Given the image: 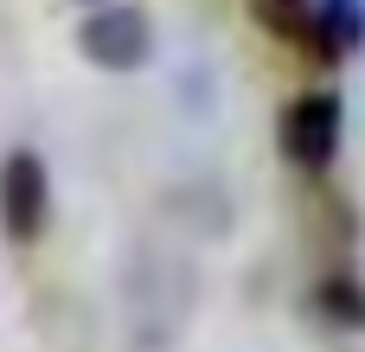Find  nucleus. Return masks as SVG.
<instances>
[{"label": "nucleus", "instance_id": "nucleus-1", "mask_svg": "<svg viewBox=\"0 0 365 352\" xmlns=\"http://www.w3.org/2000/svg\"><path fill=\"white\" fill-rule=\"evenodd\" d=\"M77 51H83L96 71H141V64L154 58V19H148L135 0H109V6H96V13H83Z\"/></svg>", "mask_w": 365, "mask_h": 352}, {"label": "nucleus", "instance_id": "nucleus-5", "mask_svg": "<svg viewBox=\"0 0 365 352\" xmlns=\"http://www.w3.org/2000/svg\"><path fill=\"white\" fill-rule=\"evenodd\" d=\"M314 308H321V321H334V327H365V289L346 282V276H327V282L314 289Z\"/></svg>", "mask_w": 365, "mask_h": 352}, {"label": "nucleus", "instance_id": "nucleus-4", "mask_svg": "<svg viewBox=\"0 0 365 352\" xmlns=\"http://www.w3.org/2000/svg\"><path fill=\"white\" fill-rule=\"evenodd\" d=\"M308 38H314V51H327V58L359 51L365 45V6L359 0H314V6H308Z\"/></svg>", "mask_w": 365, "mask_h": 352}, {"label": "nucleus", "instance_id": "nucleus-2", "mask_svg": "<svg viewBox=\"0 0 365 352\" xmlns=\"http://www.w3.org/2000/svg\"><path fill=\"white\" fill-rule=\"evenodd\" d=\"M51 218V180H45V160L38 154H6L0 160V224L13 244H32Z\"/></svg>", "mask_w": 365, "mask_h": 352}, {"label": "nucleus", "instance_id": "nucleus-3", "mask_svg": "<svg viewBox=\"0 0 365 352\" xmlns=\"http://www.w3.org/2000/svg\"><path fill=\"white\" fill-rule=\"evenodd\" d=\"M282 154L302 167V173H321L334 154H340V96L314 90V96H295L282 109Z\"/></svg>", "mask_w": 365, "mask_h": 352}, {"label": "nucleus", "instance_id": "nucleus-6", "mask_svg": "<svg viewBox=\"0 0 365 352\" xmlns=\"http://www.w3.org/2000/svg\"><path fill=\"white\" fill-rule=\"evenodd\" d=\"M308 6L314 0H257V19L276 38H308Z\"/></svg>", "mask_w": 365, "mask_h": 352}]
</instances>
